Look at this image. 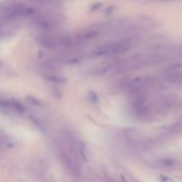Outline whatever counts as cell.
<instances>
[{"label": "cell", "mask_w": 182, "mask_h": 182, "mask_svg": "<svg viewBox=\"0 0 182 182\" xmlns=\"http://www.w3.org/2000/svg\"><path fill=\"white\" fill-rule=\"evenodd\" d=\"M132 46V41L130 38H124L120 39L117 41H113L108 43L104 46H99V48L95 49L91 54L92 57H100L105 55H118L123 54L124 52H127Z\"/></svg>", "instance_id": "cell-1"}, {"label": "cell", "mask_w": 182, "mask_h": 182, "mask_svg": "<svg viewBox=\"0 0 182 182\" xmlns=\"http://www.w3.org/2000/svg\"><path fill=\"white\" fill-rule=\"evenodd\" d=\"M179 118H180V119H182V116H180V117H179Z\"/></svg>", "instance_id": "cell-5"}, {"label": "cell", "mask_w": 182, "mask_h": 182, "mask_svg": "<svg viewBox=\"0 0 182 182\" xmlns=\"http://www.w3.org/2000/svg\"><path fill=\"white\" fill-rule=\"evenodd\" d=\"M46 77L48 80H50L51 82L58 83V84H62V83H63L64 81H65L64 78L60 77V76H57V75H54V74H51V73L46 74Z\"/></svg>", "instance_id": "cell-3"}, {"label": "cell", "mask_w": 182, "mask_h": 182, "mask_svg": "<svg viewBox=\"0 0 182 182\" xmlns=\"http://www.w3.org/2000/svg\"><path fill=\"white\" fill-rule=\"evenodd\" d=\"M161 180L162 182H173L171 178H168L166 176H161Z\"/></svg>", "instance_id": "cell-4"}, {"label": "cell", "mask_w": 182, "mask_h": 182, "mask_svg": "<svg viewBox=\"0 0 182 182\" xmlns=\"http://www.w3.org/2000/svg\"><path fill=\"white\" fill-rule=\"evenodd\" d=\"M154 165L161 169H173L177 165V161L173 158H162L154 162Z\"/></svg>", "instance_id": "cell-2"}]
</instances>
